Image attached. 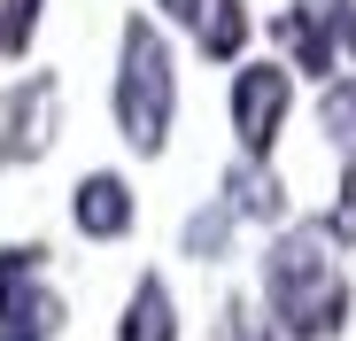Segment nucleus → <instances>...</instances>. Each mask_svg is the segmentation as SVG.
Segmentation results:
<instances>
[{"mask_svg":"<svg viewBox=\"0 0 356 341\" xmlns=\"http://www.w3.org/2000/svg\"><path fill=\"white\" fill-rule=\"evenodd\" d=\"M271 31L286 39V70H294V78H333V70H341V39H333V24L310 16L302 0H294V8H286Z\"/></svg>","mask_w":356,"mask_h":341,"instance_id":"8","label":"nucleus"},{"mask_svg":"<svg viewBox=\"0 0 356 341\" xmlns=\"http://www.w3.org/2000/svg\"><path fill=\"white\" fill-rule=\"evenodd\" d=\"M217 341H279V326H271V310H256L248 295H232V303L217 310Z\"/></svg>","mask_w":356,"mask_h":341,"instance_id":"14","label":"nucleus"},{"mask_svg":"<svg viewBox=\"0 0 356 341\" xmlns=\"http://www.w3.org/2000/svg\"><path fill=\"white\" fill-rule=\"evenodd\" d=\"M194 39H202L209 63H241V47H248V0H202Z\"/></svg>","mask_w":356,"mask_h":341,"instance_id":"10","label":"nucleus"},{"mask_svg":"<svg viewBox=\"0 0 356 341\" xmlns=\"http://www.w3.org/2000/svg\"><path fill=\"white\" fill-rule=\"evenodd\" d=\"M225 209L248 217V225H286V187H279L271 155H241L225 170Z\"/></svg>","mask_w":356,"mask_h":341,"instance_id":"7","label":"nucleus"},{"mask_svg":"<svg viewBox=\"0 0 356 341\" xmlns=\"http://www.w3.org/2000/svg\"><path fill=\"white\" fill-rule=\"evenodd\" d=\"M70 326V303L47 287V248L8 241L0 248V341H54Z\"/></svg>","mask_w":356,"mask_h":341,"instance_id":"3","label":"nucleus"},{"mask_svg":"<svg viewBox=\"0 0 356 341\" xmlns=\"http://www.w3.org/2000/svg\"><path fill=\"white\" fill-rule=\"evenodd\" d=\"M116 341H178V303L155 271H140V287L124 295V318H116Z\"/></svg>","mask_w":356,"mask_h":341,"instance_id":"9","label":"nucleus"},{"mask_svg":"<svg viewBox=\"0 0 356 341\" xmlns=\"http://www.w3.org/2000/svg\"><path fill=\"white\" fill-rule=\"evenodd\" d=\"M302 8H310V16H325V24H333V39L356 54V0H302Z\"/></svg>","mask_w":356,"mask_h":341,"instance_id":"16","label":"nucleus"},{"mask_svg":"<svg viewBox=\"0 0 356 341\" xmlns=\"http://www.w3.org/2000/svg\"><path fill=\"white\" fill-rule=\"evenodd\" d=\"M318 132H325L341 155H356V78H325V93H318Z\"/></svg>","mask_w":356,"mask_h":341,"instance_id":"12","label":"nucleus"},{"mask_svg":"<svg viewBox=\"0 0 356 341\" xmlns=\"http://www.w3.org/2000/svg\"><path fill=\"white\" fill-rule=\"evenodd\" d=\"M39 16H47V0H0V63H24L31 54Z\"/></svg>","mask_w":356,"mask_h":341,"instance_id":"13","label":"nucleus"},{"mask_svg":"<svg viewBox=\"0 0 356 341\" xmlns=\"http://www.w3.org/2000/svg\"><path fill=\"white\" fill-rule=\"evenodd\" d=\"M325 233H333V241H356V155H348V170H341V202H333V217H325Z\"/></svg>","mask_w":356,"mask_h":341,"instance_id":"15","label":"nucleus"},{"mask_svg":"<svg viewBox=\"0 0 356 341\" xmlns=\"http://www.w3.org/2000/svg\"><path fill=\"white\" fill-rule=\"evenodd\" d=\"M232 225H241V217H232V209H225V194H217V202H202L186 225H178V248H186L194 264H217V256L232 248Z\"/></svg>","mask_w":356,"mask_h":341,"instance_id":"11","label":"nucleus"},{"mask_svg":"<svg viewBox=\"0 0 356 341\" xmlns=\"http://www.w3.org/2000/svg\"><path fill=\"white\" fill-rule=\"evenodd\" d=\"M108 109H116V132H124L132 155H163L170 148V117H178V54L163 39L155 16H132L124 39H116V86H108Z\"/></svg>","mask_w":356,"mask_h":341,"instance_id":"2","label":"nucleus"},{"mask_svg":"<svg viewBox=\"0 0 356 341\" xmlns=\"http://www.w3.org/2000/svg\"><path fill=\"white\" fill-rule=\"evenodd\" d=\"M54 125H63V86H54L47 70L16 78L8 101H0V170H24L54 148Z\"/></svg>","mask_w":356,"mask_h":341,"instance_id":"5","label":"nucleus"},{"mask_svg":"<svg viewBox=\"0 0 356 341\" xmlns=\"http://www.w3.org/2000/svg\"><path fill=\"white\" fill-rule=\"evenodd\" d=\"M155 8H163L170 24H186V31H194V16H202V0H155Z\"/></svg>","mask_w":356,"mask_h":341,"instance_id":"17","label":"nucleus"},{"mask_svg":"<svg viewBox=\"0 0 356 341\" xmlns=\"http://www.w3.org/2000/svg\"><path fill=\"white\" fill-rule=\"evenodd\" d=\"M264 310L279 326V341H333L356 310L348 271H341V241L318 225H279L264 248Z\"/></svg>","mask_w":356,"mask_h":341,"instance_id":"1","label":"nucleus"},{"mask_svg":"<svg viewBox=\"0 0 356 341\" xmlns=\"http://www.w3.org/2000/svg\"><path fill=\"white\" fill-rule=\"evenodd\" d=\"M286 109H294L286 63H241L232 70V140H241V155H271V140L286 132Z\"/></svg>","mask_w":356,"mask_h":341,"instance_id":"4","label":"nucleus"},{"mask_svg":"<svg viewBox=\"0 0 356 341\" xmlns=\"http://www.w3.org/2000/svg\"><path fill=\"white\" fill-rule=\"evenodd\" d=\"M132 217H140V202H132L124 170H86V179L70 187V225H78L86 241H124Z\"/></svg>","mask_w":356,"mask_h":341,"instance_id":"6","label":"nucleus"}]
</instances>
